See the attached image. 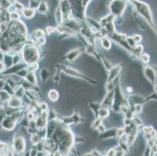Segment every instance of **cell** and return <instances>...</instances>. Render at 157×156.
<instances>
[{"instance_id":"obj_1","label":"cell","mask_w":157,"mask_h":156,"mask_svg":"<svg viewBox=\"0 0 157 156\" xmlns=\"http://www.w3.org/2000/svg\"><path fill=\"white\" fill-rule=\"evenodd\" d=\"M128 2L132 5V6L135 8V10L136 11L137 14L143 18L145 22L150 26L152 31L157 34V26L155 24L152 17V12L148 5L145 2L139 1V0H128Z\"/></svg>"},{"instance_id":"obj_2","label":"cell","mask_w":157,"mask_h":156,"mask_svg":"<svg viewBox=\"0 0 157 156\" xmlns=\"http://www.w3.org/2000/svg\"><path fill=\"white\" fill-rule=\"evenodd\" d=\"M21 57L26 65H31L34 63H38L40 57L38 48L34 43H26L22 47Z\"/></svg>"},{"instance_id":"obj_3","label":"cell","mask_w":157,"mask_h":156,"mask_svg":"<svg viewBox=\"0 0 157 156\" xmlns=\"http://www.w3.org/2000/svg\"><path fill=\"white\" fill-rule=\"evenodd\" d=\"M57 142L59 143L60 148L63 151V154L67 152L68 150L71 148V144L73 143V135L67 130H63L62 131H58L57 134H56Z\"/></svg>"},{"instance_id":"obj_4","label":"cell","mask_w":157,"mask_h":156,"mask_svg":"<svg viewBox=\"0 0 157 156\" xmlns=\"http://www.w3.org/2000/svg\"><path fill=\"white\" fill-rule=\"evenodd\" d=\"M128 2V0H112L111 1L109 6V10H110V13L116 17V19L122 17L126 10Z\"/></svg>"},{"instance_id":"obj_5","label":"cell","mask_w":157,"mask_h":156,"mask_svg":"<svg viewBox=\"0 0 157 156\" xmlns=\"http://www.w3.org/2000/svg\"><path fill=\"white\" fill-rule=\"evenodd\" d=\"M48 110L45 111H42L39 116L36 117L35 120V126L38 131H41V130H44L46 127L47 124H48Z\"/></svg>"},{"instance_id":"obj_6","label":"cell","mask_w":157,"mask_h":156,"mask_svg":"<svg viewBox=\"0 0 157 156\" xmlns=\"http://www.w3.org/2000/svg\"><path fill=\"white\" fill-rule=\"evenodd\" d=\"M59 7H60V10L63 14V21L66 20H68L71 18V15H72V10H71V2L69 0H63V1H60L59 3Z\"/></svg>"},{"instance_id":"obj_7","label":"cell","mask_w":157,"mask_h":156,"mask_svg":"<svg viewBox=\"0 0 157 156\" xmlns=\"http://www.w3.org/2000/svg\"><path fill=\"white\" fill-rule=\"evenodd\" d=\"M143 71L145 78H146L152 85L156 83L157 74L156 71H155V70H154L153 67H152L151 66L145 65V67H144Z\"/></svg>"},{"instance_id":"obj_8","label":"cell","mask_w":157,"mask_h":156,"mask_svg":"<svg viewBox=\"0 0 157 156\" xmlns=\"http://www.w3.org/2000/svg\"><path fill=\"white\" fill-rule=\"evenodd\" d=\"M61 70L65 73L66 74H67V75L71 76V77H76V78H80V79H83L85 80V81H88L89 82H92L91 80L87 77L86 76L84 75L83 74H81L80 73L79 71L76 70H74V69L71 68V67H61Z\"/></svg>"},{"instance_id":"obj_9","label":"cell","mask_w":157,"mask_h":156,"mask_svg":"<svg viewBox=\"0 0 157 156\" xmlns=\"http://www.w3.org/2000/svg\"><path fill=\"white\" fill-rule=\"evenodd\" d=\"M84 51H85V48H74V49H72L68 53L66 54V59L69 61V62H74V61H75L81 55V53Z\"/></svg>"},{"instance_id":"obj_10","label":"cell","mask_w":157,"mask_h":156,"mask_svg":"<svg viewBox=\"0 0 157 156\" xmlns=\"http://www.w3.org/2000/svg\"><path fill=\"white\" fill-rule=\"evenodd\" d=\"M25 141L22 137L19 136L14 140L13 141V148L17 153H23L25 150Z\"/></svg>"},{"instance_id":"obj_11","label":"cell","mask_w":157,"mask_h":156,"mask_svg":"<svg viewBox=\"0 0 157 156\" xmlns=\"http://www.w3.org/2000/svg\"><path fill=\"white\" fill-rule=\"evenodd\" d=\"M122 70V67L121 65H117L113 67L112 68L109 70V74H108V79H107V82L109 81H114V80L117 77L120 73Z\"/></svg>"},{"instance_id":"obj_12","label":"cell","mask_w":157,"mask_h":156,"mask_svg":"<svg viewBox=\"0 0 157 156\" xmlns=\"http://www.w3.org/2000/svg\"><path fill=\"white\" fill-rule=\"evenodd\" d=\"M16 123H17V120L13 116H8L4 119L2 123V125L4 129L10 131L15 127Z\"/></svg>"},{"instance_id":"obj_13","label":"cell","mask_w":157,"mask_h":156,"mask_svg":"<svg viewBox=\"0 0 157 156\" xmlns=\"http://www.w3.org/2000/svg\"><path fill=\"white\" fill-rule=\"evenodd\" d=\"M114 92H115V90L112 91H109V92H107L106 96L105 97V98L103 99V101H102L100 105L102 107H108V106H113V101H114Z\"/></svg>"},{"instance_id":"obj_14","label":"cell","mask_w":157,"mask_h":156,"mask_svg":"<svg viewBox=\"0 0 157 156\" xmlns=\"http://www.w3.org/2000/svg\"><path fill=\"white\" fill-rule=\"evenodd\" d=\"M8 105L12 108H19L22 106V101L21 98H18L17 96H11L9 98V103Z\"/></svg>"},{"instance_id":"obj_15","label":"cell","mask_w":157,"mask_h":156,"mask_svg":"<svg viewBox=\"0 0 157 156\" xmlns=\"http://www.w3.org/2000/svg\"><path fill=\"white\" fill-rule=\"evenodd\" d=\"M24 78H25V81L31 84V85L36 86L38 84V81H37L35 72H28Z\"/></svg>"},{"instance_id":"obj_16","label":"cell","mask_w":157,"mask_h":156,"mask_svg":"<svg viewBox=\"0 0 157 156\" xmlns=\"http://www.w3.org/2000/svg\"><path fill=\"white\" fill-rule=\"evenodd\" d=\"M36 11L38 13H39L40 14L45 15L48 12V6L47 2L45 1H44V0H42L41 2H40L39 6H38V9L36 10Z\"/></svg>"},{"instance_id":"obj_17","label":"cell","mask_w":157,"mask_h":156,"mask_svg":"<svg viewBox=\"0 0 157 156\" xmlns=\"http://www.w3.org/2000/svg\"><path fill=\"white\" fill-rule=\"evenodd\" d=\"M100 42L102 48L105 50L110 49L111 47H112V42H111V40L109 39L107 36H104L102 37V38H101Z\"/></svg>"},{"instance_id":"obj_18","label":"cell","mask_w":157,"mask_h":156,"mask_svg":"<svg viewBox=\"0 0 157 156\" xmlns=\"http://www.w3.org/2000/svg\"><path fill=\"white\" fill-rule=\"evenodd\" d=\"M36 13V10H34V9H31L30 7L28 8H24V10L22 11V14L25 18L27 19H31L32 17H34V16Z\"/></svg>"},{"instance_id":"obj_19","label":"cell","mask_w":157,"mask_h":156,"mask_svg":"<svg viewBox=\"0 0 157 156\" xmlns=\"http://www.w3.org/2000/svg\"><path fill=\"white\" fill-rule=\"evenodd\" d=\"M109 109L106 107H102L98 109V113H97V116H98V118L104 119L106 118V117L109 116Z\"/></svg>"},{"instance_id":"obj_20","label":"cell","mask_w":157,"mask_h":156,"mask_svg":"<svg viewBox=\"0 0 157 156\" xmlns=\"http://www.w3.org/2000/svg\"><path fill=\"white\" fill-rule=\"evenodd\" d=\"M55 18H56V21L57 24H58V25H60V24H62L63 22V14H62V12H61V10H60V7H59V6H58L56 8V10Z\"/></svg>"},{"instance_id":"obj_21","label":"cell","mask_w":157,"mask_h":156,"mask_svg":"<svg viewBox=\"0 0 157 156\" xmlns=\"http://www.w3.org/2000/svg\"><path fill=\"white\" fill-rule=\"evenodd\" d=\"M40 77H41V80H42V82H45V81H47L49 79V77H50V72H49L48 69H42V70L40 71Z\"/></svg>"},{"instance_id":"obj_22","label":"cell","mask_w":157,"mask_h":156,"mask_svg":"<svg viewBox=\"0 0 157 156\" xmlns=\"http://www.w3.org/2000/svg\"><path fill=\"white\" fill-rule=\"evenodd\" d=\"M48 97L52 101H56L57 100L59 99V92L55 89L50 90V91H48Z\"/></svg>"},{"instance_id":"obj_23","label":"cell","mask_w":157,"mask_h":156,"mask_svg":"<svg viewBox=\"0 0 157 156\" xmlns=\"http://www.w3.org/2000/svg\"><path fill=\"white\" fill-rule=\"evenodd\" d=\"M140 59L145 65H148V63L150 62V55L148 53H142V55L140 56Z\"/></svg>"},{"instance_id":"obj_24","label":"cell","mask_w":157,"mask_h":156,"mask_svg":"<svg viewBox=\"0 0 157 156\" xmlns=\"http://www.w3.org/2000/svg\"><path fill=\"white\" fill-rule=\"evenodd\" d=\"M45 34V31L42 29H38L34 32V36L36 39L40 38H44Z\"/></svg>"},{"instance_id":"obj_25","label":"cell","mask_w":157,"mask_h":156,"mask_svg":"<svg viewBox=\"0 0 157 156\" xmlns=\"http://www.w3.org/2000/svg\"><path fill=\"white\" fill-rule=\"evenodd\" d=\"M31 141L34 144H38V143H39L40 141H41V137H40L39 134H36V133H35V134H31Z\"/></svg>"},{"instance_id":"obj_26","label":"cell","mask_w":157,"mask_h":156,"mask_svg":"<svg viewBox=\"0 0 157 156\" xmlns=\"http://www.w3.org/2000/svg\"><path fill=\"white\" fill-rule=\"evenodd\" d=\"M41 1H42V0H31V1H30L29 7L36 10L37 9H38V6H39L40 2H41Z\"/></svg>"},{"instance_id":"obj_27","label":"cell","mask_w":157,"mask_h":156,"mask_svg":"<svg viewBox=\"0 0 157 156\" xmlns=\"http://www.w3.org/2000/svg\"><path fill=\"white\" fill-rule=\"evenodd\" d=\"M10 20H12L13 21H19L20 13L17 12V11H13V12H10Z\"/></svg>"},{"instance_id":"obj_28","label":"cell","mask_w":157,"mask_h":156,"mask_svg":"<svg viewBox=\"0 0 157 156\" xmlns=\"http://www.w3.org/2000/svg\"><path fill=\"white\" fill-rule=\"evenodd\" d=\"M102 119L98 118H98H96L95 120H94V122L92 123V129H97L98 128V126L102 124Z\"/></svg>"},{"instance_id":"obj_29","label":"cell","mask_w":157,"mask_h":156,"mask_svg":"<svg viewBox=\"0 0 157 156\" xmlns=\"http://www.w3.org/2000/svg\"><path fill=\"white\" fill-rule=\"evenodd\" d=\"M35 44L37 47L43 46V45L45 44V37H44V38H38V39H36V41H35Z\"/></svg>"},{"instance_id":"obj_30","label":"cell","mask_w":157,"mask_h":156,"mask_svg":"<svg viewBox=\"0 0 157 156\" xmlns=\"http://www.w3.org/2000/svg\"><path fill=\"white\" fill-rule=\"evenodd\" d=\"M152 130H153V128H152V127H150V126H145V127H142V131L145 134V135L150 134Z\"/></svg>"},{"instance_id":"obj_31","label":"cell","mask_w":157,"mask_h":156,"mask_svg":"<svg viewBox=\"0 0 157 156\" xmlns=\"http://www.w3.org/2000/svg\"><path fill=\"white\" fill-rule=\"evenodd\" d=\"M125 135V131L124 128H119L117 129V137H118L119 138L122 137L123 136Z\"/></svg>"},{"instance_id":"obj_32","label":"cell","mask_w":157,"mask_h":156,"mask_svg":"<svg viewBox=\"0 0 157 156\" xmlns=\"http://www.w3.org/2000/svg\"><path fill=\"white\" fill-rule=\"evenodd\" d=\"M56 28H53V27H47L46 28H45V32L47 33L48 34H52V33L56 32Z\"/></svg>"},{"instance_id":"obj_33","label":"cell","mask_w":157,"mask_h":156,"mask_svg":"<svg viewBox=\"0 0 157 156\" xmlns=\"http://www.w3.org/2000/svg\"><path fill=\"white\" fill-rule=\"evenodd\" d=\"M132 38H134V40H135L137 44H138L142 40V37L140 34H135L134 36H132Z\"/></svg>"},{"instance_id":"obj_34","label":"cell","mask_w":157,"mask_h":156,"mask_svg":"<svg viewBox=\"0 0 157 156\" xmlns=\"http://www.w3.org/2000/svg\"><path fill=\"white\" fill-rule=\"evenodd\" d=\"M97 130H98V132L100 133V134H102V133H104L105 131H106V129H105V126H104L102 124H101V125L98 126V128H97Z\"/></svg>"},{"instance_id":"obj_35","label":"cell","mask_w":157,"mask_h":156,"mask_svg":"<svg viewBox=\"0 0 157 156\" xmlns=\"http://www.w3.org/2000/svg\"><path fill=\"white\" fill-rule=\"evenodd\" d=\"M31 156H38L36 148H32V149L31 150Z\"/></svg>"},{"instance_id":"obj_36","label":"cell","mask_w":157,"mask_h":156,"mask_svg":"<svg viewBox=\"0 0 157 156\" xmlns=\"http://www.w3.org/2000/svg\"><path fill=\"white\" fill-rule=\"evenodd\" d=\"M8 1H9V3L11 6H13L16 2H17V0H8Z\"/></svg>"},{"instance_id":"obj_37","label":"cell","mask_w":157,"mask_h":156,"mask_svg":"<svg viewBox=\"0 0 157 156\" xmlns=\"http://www.w3.org/2000/svg\"><path fill=\"white\" fill-rule=\"evenodd\" d=\"M4 69H5V66L3 65V63L2 62H0V71L3 70Z\"/></svg>"},{"instance_id":"obj_38","label":"cell","mask_w":157,"mask_h":156,"mask_svg":"<svg viewBox=\"0 0 157 156\" xmlns=\"http://www.w3.org/2000/svg\"><path fill=\"white\" fill-rule=\"evenodd\" d=\"M127 90H128V92H130V93L132 92V88H127Z\"/></svg>"},{"instance_id":"obj_39","label":"cell","mask_w":157,"mask_h":156,"mask_svg":"<svg viewBox=\"0 0 157 156\" xmlns=\"http://www.w3.org/2000/svg\"><path fill=\"white\" fill-rule=\"evenodd\" d=\"M60 1H63V0H60Z\"/></svg>"}]
</instances>
